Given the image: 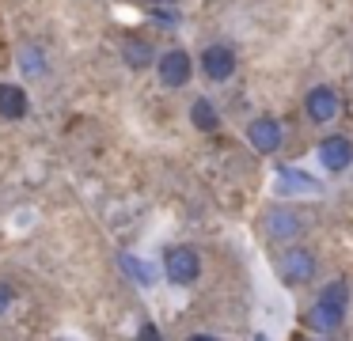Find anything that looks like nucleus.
<instances>
[{
  "instance_id": "ddd939ff",
  "label": "nucleus",
  "mask_w": 353,
  "mask_h": 341,
  "mask_svg": "<svg viewBox=\"0 0 353 341\" xmlns=\"http://www.w3.org/2000/svg\"><path fill=\"white\" fill-rule=\"evenodd\" d=\"M122 61L130 68H148L152 65V45L141 42V38H130V42L122 45Z\"/></svg>"
},
{
  "instance_id": "f8f14e48",
  "label": "nucleus",
  "mask_w": 353,
  "mask_h": 341,
  "mask_svg": "<svg viewBox=\"0 0 353 341\" xmlns=\"http://www.w3.org/2000/svg\"><path fill=\"white\" fill-rule=\"evenodd\" d=\"M190 121H194V129H201V133H213V129L221 125V118H216V110H213V103H209V99H194Z\"/></svg>"
},
{
  "instance_id": "6ab92c4d",
  "label": "nucleus",
  "mask_w": 353,
  "mask_h": 341,
  "mask_svg": "<svg viewBox=\"0 0 353 341\" xmlns=\"http://www.w3.org/2000/svg\"><path fill=\"white\" fill-rule=\"evenodd\" d=\"M156 23L160 27H175V12H156Z\"/></svg>"
},
{
  "instance_id": "4468645a",
  "label": "nucleus",
  "mask_w": 353,
  "mask_h": 341,
  "mask_svg": "<svg viewBox=\"0 0 353 341\" xmlns=\"http://www.w3.org/2000/svg\"><path fill=\"white\" fill-rule=\"evenodd\" d=\"M319 300H323V303H334V307H342V311H345V303H350V288H345L342 280H330V285L323 288Z\"/></svg>"
},
{
  "instance_id": "0eeeda50",
  "label": "nucleus",
  "mask_w": 353,
  "mask_h": 341,
  "mask_svg": "<svg viewBox=\"0 0 353 341\" xmlns=\"http://www.w3.org/2000/svg\"><path fill=\"white\" fill-rule=\"evenodd\" d=\"M247 141H251L254 152L270 156V152H277V144H281V125H277L274 118H254L251 125H247Z\"/></svg>"
},
{
  "instance_id": "2eb2a0df",
  "label": "nucleus",
  "mask_w": 353,
  "mask_h": 341,
  "mask_svg": "<svg viewBox=\"0 0 353 341\" xmlns=\"http://www.w3.org/2000/svg\"><path fill=\"white\" fill-rule=\"evenodd\" d=\"M122 265H125V273H130V277H137L141 285H148V269L141 265V258H133V254H122Z\"/></svg>"
},
{
  "instance_id": "1a4fd4ad",
  "label": "nucleus",
  "mask_w": 353,
  "mask_h": 341,
  "mask_svg": "<svg viewBox=\"0 0 353 341\" xmlns=\"http://www.w3.org/2000/svg\"><path fill=\"white\" fill-rule=\"evenodd\" d=\"M277 189L285 197H296V194H319V182L312 174H304L300 167H281L277 171Z\"/></svg>"
},
{
  "instance_id": "f257e3e1",
  "label": "nucleus",
  "mask_w": 353,
  "mask_h": 341,
  "mask_svg": "<svg viewBox=\"0 0 353 341\" xmlns=\"http://www.w3.org/2000/svg\"><path fill=\"white\" fill-rule=\"evenodd\" d=\"M315 254L304 247H289L281 258H277V277L285 280V285H307V280L315 277Z\"/></svg>"
},
{
  "instance_id": "9d476101",
  "label": "nucleus",
  "mask_w": 353,
  "mask_h": 341,
  "mask_svg": "<svg viewBox=\"0 0 353 341\" xmlns=\"http://www.w3.org/2000/svg\"><path fill=\"white\" fill-rule=\"evenodd\" d=\"M342 315H345L342 307H334V303H323V300H315V307L307 311V326H312L315 333H334L338 326H342Z\"/></svg>"
},
{
  "instance_id": "20e7f679",
  "label": "nucleus",
  "mask_w": 353,
  "mask_h": 341,
  "mask_svg": "<svg viewBox=\"0 0 353 341\" xmlns=\"http://www.w3.org/2000/svg\"><path fill=\"white\" fill-rule=\"evenodd\" d=\"M262 227H266L270 239H296V235L304 231V220H300L296 209H285V205H277V209L266 212Z\"/></svg>"
},
{
  "instance_id": "f03ea898",
  "label": "nucleus",
  "mask_w": 353,
  "mask_h": 341,
  "mask_svg": "<svg viewBox=\"0 0 353 341\" xmlns=\"http://www.w3.org/2000/svg\"><path fill=\"white\" fill-rule=\"evenodd\" d=\"M163 273H168V280H175V285H194L201 273V262L198 254H194V247H171L168 254H163Z\"/></svg>"
},
{
  "instance_id": "6e6552de",
  "label": "nucleus",
  "mask_w": 353,
  "mask_h": 341,
  "mask_svg": "<svg viewBox=\"0 0 353 341\" xmlns=\"http://www.w3.org/2000/svg\"><path fill=\"white\" fill-rule=\"evenodd\" d=\"M319 163L327 167V171H345V167L353 163V141H345V136H327V141L319 144Z\"/></svg>"
},
{
  "instance_id": "7ed1b4c3",
  "label": "nucleus",
  "mask_w": 353,
  "mask_h": 341,
  "mask_svg": "<svg viewBox=\"0 0 353 341\" xmlns=\"http://www.w3.org/2000/svg\"><path fill=\"white\" fill-rule=\"evenodd\" d=\"M304 110H307V118H312L315 125H327V121H334V118H338V110H342V103H338L334 87H327V83H319V87H312V91H307V99H304Z\"/></svg>"
},
{
  "instance_id": "423d86ee",
  "label": "nucleus",
  "mask_w": 353,
  "mask_h": 341,
  "mask_svg": "<svg viewBox=\"0 0 353 341\" xmlns=\"http://www.w3.org/2000/svg\"><path fill=\"white\" fill-rule=\"evenodd\" d=\"M201 68H205V76L209 80H216V83H224L232 72H236V50L232 45H209L205 53H201Z\"/></svg>"
},
{
  "instance_id": "f3484780",
  "label": "nucleus",
  "mask_w": 353,
  "mask_h": 341,
  "mask_svg": "<svg viewBox=\"0 0 353 341\" xmlns=\"http://www.w3.org/2000/svg\"><path fill=\"white\" fill-rule=\"evenodd\" d=\"M137 341H163V338H160V330H156L152 322H145V326H141V333H137Z\"/></svg>"
},
{
  "instance_id": "dca6fc26",
  "label": "nucleus",
  "mask_w": 353,
  "mask_h": 341,
  "mask_svg": "<svg viewBox=\"0 0 353 341\" xmlns=\"http://www.w3.org/2000/svg\"><path fill=\"white\" fill-rule=\"evenodd\" d=\"M23 65L34 72V68H42L46 61H39V50H34V45H27V50H23Z\"/></svg>"
},
{
  "instance_id": "39448f33",
  "label": "nucleus",
  "mask_w": 353,
  "mask_h": 341,
  "mask_svg": "<svg viewBox=\"0 0 353 341\" xmlns=\"http://www.w3.org/2000/svg\"><path fill=\"white\" fill-rule=\"evenodd\" d=\"M156 72H160L163 87H183L190 80V57H186V50H168L156 61Z\"/></svg>"
},
{
  "instance_id": "a211bd4d",
  "label": "nucleus",
  "mask_w": 353,
  "mask_h": 341,
  "mask_svg": "<svg viewBox=\"0 0 353 341\" xmlns=\"http://www.w3.org/2000/svg\"><path fill=\"white\" fill-rule=\"evenodd\" d=\"M8 303H12V288L4 285V280H0V315H4V311H8Z\"/></svg>"
},
{
  "instance_id": "9b49d317",
  "label": "nucleus",
  "mask_w": 353,
  "mask_h": 341,
  "mask_svg": "<svg viewBox=\"0 0 353 341\" xmlns=\"http://www.w3.org/2000/svg\"><path fill=\"white\" fill-rule=\"evenodd\" d=\"M0 118L19 121L27 118V91L16 87V83H0Z\"/></svg>"
},
{
  "instance_id": "aec40b11",
  "label": "nucleus",
  "mask_w": 353,
  "mask_h": 341,
  "mask_svg": "<svg viewBox=\"0 0 353 341\" xmlns=\"http://www.w3.org/2000/svg\"><path fill=\"white\" fill-rule=\"evenodd\" d=\"M190 341H216V338H205V333H194Z\"/></svg>"
}]
</instances>
